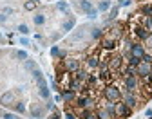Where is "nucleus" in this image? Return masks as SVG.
<instances>
[{"label": "nucleus", "mask_w": 152, "mask_h": 119, "mask_svg": "<svg viewBox=\"0 0 152 119\" xmlns=\"http://www.w3.org/2000/svg\"><path fill=\"white\" fill-rule=\"evenodd\" d=\"M103 96H105V99L107 101H120L121 99V90L116 87V85H107L105 89H103Z\"/></svg>", "instance_id": "nucleus-1"}, {"label": "nucleus", "mask_w": 152, "mask_h": 119, "mask_svg": "<svg viewBox=\"0 0 152 119\" xmlns=\"http://www.w3.org/2000/svg\"><path fill=\"white\" fill-rule=\"evenodd\" d=\"M94 99L89 96V94H80V96H76V99H74V105H76V108H92L94 107Z\"/></svg>", "instance_id": "nucleus-2"}, {"label": "nucleus", "mask_w": 152, "mask_h": 119, "mask_svg": "<svg viewBox=\"0 0 152 119\" xmlns=\"http://www.w3.org/2000/svg\"><path fill=\"white\" fill-rule=\"evenodd\" d=\"M98 78L102 79V81H107V83L112 79V70H110V67H109L107 62H100V67H98Z\"/></svg>", "instance_id": "nucleus-3"}, {"label": "nucleus", "mask_w": 152, "mask_h": 119, "mask_svg": "<svg viewBox=\"0 0 152 119\" xmlns=\"http://www.w3.org/2000/svg\"><path fill=\"white\" fill-rule=\"evenodd\" d=\"M130 115H132V108H130L129 105H125L121 99H120V101H116V117L127 119V117H130Z\"/></svg>", "instance_id": "nucleus-4"}, {"label": "nucleus", "mask_w": 152, "mask_h": 119, "mask_svg": "<svg viewBox=\"0 0 152 119\" xmlns=\"http://www.w3.org/2000/svg\"><path fill=\"white\" fill-rule=\"evenodd\" d=\"M123 85H125V90L136 92L140 89V79L138 76H123Z\"/></svg>", "instance_id": "nucleus-5"}, {"label": "nucleus", "mask_w": 152, "mask_h": 119, "mask_svg": "<svg viewBox=\"0 0 152 119\" xmlns=\"http://www.w3.org/2000/svg\"><path fill=\"white\" fill-rule=\"evenodd\" d=\"M62 67L67 72H76L80 69V60H76V58H64L62 60Z\"/></svg>", "instance_id": "nucleus-6"}, {"label": "nucleus", "mask_w": 152, "mask_h": 119, "mask_svg": "<svg viewBox=\"0 0 152 119\" xmlns=\"http://www.w3.org/2000/svg\"><path fill=\"white\" fill-rule=\"evenodd\" d=\"M147 52V49H145V45L141 44V42H132V45H130V49H129V56H136V58H143V54Z\"/></svg>", "instance_id": "nucleus-7"}, {"label": "nucleus", "mask_w": 152, "mask_h": 119, "mask_svg": "<svg viewBox=\"0 0 152 119\" xmlns=\"http://www.w3.org/2000/svg\"><path fill=\"white\" fill-rule=\"evenodd\" d=\"M121 101L125 105H129L130 108H134V107H138V96H136V92L125 90V92H121Z\"/></svg>", "instance_id": "nucleus-8"}, {"label": "nucleus", "mask_w": 152, "mask_h": 119, "mask_svg": "<svg viewBox=\"0 0 152 119\" xmlns=\"http://www.w3.org/2000/svg\"><path fill=\"white\" fill-rule=\"evenodd\" d=\"M132 34H134L136 36V40H138V42H145V38L150 34L141 24H134V25H132Z\"/></svg>", "instance_id": "nucleus-9"}, {"label": "nucleus", "mask_w": 152, "mask_h": 119, "mask_svg": "<svg viewBox=\"0 0 152 119\" xmlns=\"http://www.w3.org/2000/svg\"><path fill=\"white\" fill-rule=\"evenodd\" d=\"M116 45H118V40H114V38L109 36V34L102 36V42H100V47H102V49H105V51H114V49H116Z\"/></svg>", "instance_id": "nucleus-10"}, {"label": "nucleus", "mask_w": 152, "mask_h": 119, "mask_svg": "<svg viewBox=\"0 0 152 119\" xmlns=\"http://www.w3.org/2000/svg\"><path fill=\"white\" fill-rule=\"evenodd\" d=\"M36 83H38V94H40V97H44V99H49L51 92H49V89H47V83H45L44 76H42L40 79H36Z\"/></svg>", "instance_id": "nucleus-11"}, {"label": "nucleus", "mask_w": 152, "mask_h": 119, "mask_svg": "<svg viewBox=\"0 0 152 119\" xmlns=\"http://www.w3.org/2000/svg\"><path fill=\"white\" fill-rule=\"evenodd\" d=\"M107 34H109V36H112L114 40H118V42H120V38L123 36V24H118V22H116V24H114V25L109 29V33H107Z\"/></svg>", "instance_id": "nucleus-12"}, {"label": "nucleus", "mask_w": 152, "mask_h": 119, "mask_svg": "<svg viewBox=\"0 0 152 119\" xmlns=\"http://www.w3.org/2000/svg\"><path fill=\"white\" fill-rule=\"evenodd\" d=\"M148 72H152V65H150V63L141 62V63L136 67V74H138V78H145Z\"/></svg>", "instance_id": "nucleus-13"}, {"label": "nucleus", "mask_w": 152, "mask_h": 119, "mask_svg": "<svg viewBox=\"0 0 152 119\" xmlns=\"http://www.w3.org/2000/svg\"><path fill=\"white\" fill-rule=\"evenodd\" d=\"M121 62H123V58H121V56H110L107 63H109L110 70H120V67H121Z\"/></svg>", "instance_id": "nucleus-14"}, {"label": "nucleus", "mask_w": 152, "mask_h": 119, "mask_svg": "<svg viewBox=\"0 0 152 119\" xmlns=\"http://www.w3.org/2000/svg\"><path fill=\"white\" fill-rule=\"evenodd\" d=\"M62 99L65 103H74V99H76V92L71 90V89H62Z\"/></svg>", "instance_id": "nucleus-15"}, {"label": "nucleus", "mask_w": 152, "mask_h": 119, "mask_svg": "<svg viewBox=\"0 0 152 119\" xmlns=\"http://www.w3.org/2000/svg\"><path fill=\"white\" fill-rule=\"evenodd\" d=\"M85 63H87L89 69H98V67H100V58H98L96 54H91V56L87 58V62H85Z\"/></svg>", "instance_id": "nucleus-16"}, {"label": "nucleus", "mask_w": 152, "mask_h": 119, "mask_svg": "<svg viewBox=\"0 0 152 119\" xmlns=\"http://www.w3.org/2000/svg\"><path fill=\"white\" fill-rule=\"evenodd\" d=\"M78 7H80L85 15H87V13H91V11L94 9V6L89 2V0H78Z\"/></svg>", "instance_id": "nucleus-17"}, {"label": "nucleus", "mask_w": 152, "mask_h": 119, "mask_svg": "<svg viewBox=\"0 0 152 119\" xmlns=\"http://www.w3.org/2000/svg\"><path fill=\"white\" fill-rule=\"evenodd\" d=\"M103 108L107 110V114L114 119V117H116V103H114V101H107L105 105H103Z\"/></svg>", "instance_id": "nucleus-18"}, {"label": "nucleus", "mask_w": 152, "mask_h": 119, "mask_svg": "<svg viewBox=\"0 0 152 119\" xmlns=\"http://www.w3.org/2000/svg\"><path fill=\"white\" fill-rule=\"evenodd\" d=\"M72 76L76 78V79H80V81H87V78H89V72L85 70V69H78V70H76V72H72Z\"/></svg>", "instance_id": "nucleus-19"}, {"label": "nucleus", "mask_w": 152, "mask_h": 119, "mask_svg": "<svg viewBox=\"0 0 152 119\" xmlns=\"http://www.w3.org/2000/svg\"><path fill=\"white\" fill-rule=\"evenodd\" d=\"M0 103H2V105H11V103H13V92L2 94V97H0Z\"/></svg>", "instance_id": "nucleus-20"}, {"label": "nucleus", "mask_w": 152, "mask_h": 119, "mask_svg": "<svg viewBox=\"0 0 152 119\" xmlns=\"http://www.w3.org/2000/svg\"><path fill=\"white\" fill-rule=\"evenodd\" d=\"M51 56H53V58H62V60H64V58H65V52H62L56 45H53V49H51Z\"/></svg>", "instance_id": "nucleus-21"}, {"label": "nucleus", "mask_w": 152, "mask_h": 119, "mask_svg": "<svg viewBox=\"0 0 152 119\" xmlns=\"http://www.w3.org/2000/svg\"><path fill=\"white\" fill-rule=\"evenodd\" d=\"M31 115L33 117H42L44 115V108L42 107H33L31 108Z\"/></svg>", "instance_id": "nucleus-22"}, {"label": "nucleus", "mask_w": 152, "mask_h": 119, "mask_svg": "<svg viewBox=\"0 0 152 119\" xmlns=\"http://www.w3.org/2000/svg\"><path fill=\"white\" fill-rule=\"evenodd\" d=\"M127 62H129V65H130V67H138V65L141 63V60H140V58H136V56H129V58H127Z\"/></svg>", "instance_id": "nucleus-23"}, {"label": "nucleus", "mask_w": 152, "mask_h": 119, "mask_svg": "<svg viewBox=\"0 0 152 119\" xmlns=\"http://www.w3.org/2000/svg\"><path fill=\"white\" fill-rule=\"evenodd\" d=\"M74 24H76V22H74V18H69V20H67V22H64V25H62V29H64V31H71V29L74 27Z\"/></svg>", "instance_id": "nucleus-24"}, {"label": "nucleus", "mask_w": 152, "mask_h": 119, "mask_svg": "<svg viewBox=\"0 0 152 119\" xmlns=\"http://www.w3.org/2000/svg\"><path fill=\"white\" fill-rule=\"evenodd\" d=\"M24 69H26V70H31V72H33V70L36 69V63L33 62V60H29V58H27V60H26V63H24Z\"/></svg>", "instance_id": "nucleus-25"}, {"label": "nucleus", "mask_w": 152, "mask_h": 119, "mask_svg": "<svg viewBox=\"0 0 152 119\" xmlns=\"http://www.w3.org/2000/svg\"><path fill=\"white\" fill-rule=\"evenodd\" d=\"M109 7H110L109 0H102V2L98 4V11H109Z\"/></svg>", "instance_id": "nucleus-26"}, {"label": "nucleus", "mask_w": 152, "mask_h": 119, "mask_svg": "<svg viewBox=\"0 0 152 119\" xmlns=\"http://www.w3.org/2000/svg\"><path fill=\"white\" fill-rule=\"evenodd\" d=\"M15 110H16L18 114H24V112H26V105H24V101H16V103H15Z\"/></svg>", "instance_id": "nucleus-27"}, {"label": "nucleus", "mask_w": 152, "mask_h": 119, "mask_svg": "<svg viewBox=\"0 0 152 119\" xmlns=\"http://www.w3.org/2000/svg\"><path fill=\"white\" fill-rule=\"evenodd\" d=\"M140 11H141L145 16H152V7H150V4H147V6H141V7H140Z\"/></svg>", "instance_id": "nucleus-28"}, {"label": "nucleus", "mask_w": 152, "mask_h": 119, "mask_svg": "<svg viewBox=\"0 0 152 119\" xmlns=\"http://www.w3.org/2000/svg\"><path fill=\"white\" fill-rule=\"evenodd\" d=\"M33 22H34L36 25H42V24L45 22V16H44V15H34V18H33Z\"/></svg>", "instance_id": "nucleus-29"}, {"label": "nucleus", "mask_w": 152, "mask_h": 119, "mask_svg": "<svg viewBox=\"0 0 152 119\" xmlns=\"http://www.w3.org/2000/svg\"><path fill=\"white\" fill-rule=\"evenodd\" d=\"M116 16H118V7H112V9H110V15H109V20H107V24H110Z\"/></svg>", "instance_id": "nucleus-30"}, {"label": "nucleus", "mask_w": 152, "mask_h": 119, "mask_svg": "<svg viewBox=\"0 0 152 119\" xmlns=\"http://www.w3.org/2000/svg\"><path fill=\"white\" fill-rule=\"evenodd\" d=\"M36 6H38V2H34V0H29V2H26V4H24V7H26L27 11H33Z\"/></svg>", "instance_id": "nucleus-31"}, {"label": "nucleus", "mask_w": 152, "mask_h": 119, "mask_svg": "<svg viewBox=\"0 0 152 119\" xmlns=\"http://www.w3.org/2000/svg\"><path fill=\"white\" fill-rule=\"evenodd\" d=\"M56 7H58L60 11H64V13H67V11H69V6H67V2H56Z\"/></svg>", "instance_id": "nucleus-32"}, {"label": "nucleus", "mask_w": 152, "mask_h": 119, "mask_svg": "<svg viewBox=\"0 0 152 119\" xmlns=\"http://www.w3.org/2000/svg\"><path fill=\"white\" fill-rule=\"evenodd\" d=\"M141 81H143V85H152V72H148L145 78H141Z\"/></svg>", "instance_id": "nucleus-33"}, {"label": "nucleus", "mask_w": 152, "mask_h": 119, "mask_svg": "<svg viewBox=\"0 0 152 119\" xmlns=\"http://www.w3.org/2000/svg\"><path fill=\"white\" fill-rule=\"evenodd\" d=\"M65 119H78V117H76V114L71 108H65Z\"/></svg>", "instance_id": "nucleus-34"}, {"label": "nucleus", "mask_w": 152, "mask_h": 119, "mask_svg": "<svg viewBox=\"0 0 152 119\" xmlns=\"http://www.w3.org/2000/svg\"><path fill=\"white\" fill-rule=\"evenodd\" d=\"M15 56H16L18 60H27V52H26V51H16Z\"/></svg>", "instance_id": "nucleus-35"}, {"label": "nucleus", "mask_w": 152, "mask_h": 119, "mask_svg": "<svg viewBox=\"0 0 152 119\" xmlns=\"http://www.w3.org/2000/svg\"><path fill=\"white\" fill-rule=\"evenodd\" d=\"M18 33H22V34H27V33H29V27H27L26 24H20V25H18Z\"/></svg>", "instance_id": "nucleus-36"}, {"label": "nucleus", "mask_w": 152, "mask_h": 119, "mask_svg": "<svg viewBox=\"0 0 152 119\" xmlns=\"http://www.w3.org/2000/svg\"><path fill=\"white\" fill-rule=\"evenodd\" d=\"M102 34H103L102 29H92V38H94V40H96V38H102Z\"/></svg>", "instance_id": "nucleus-37"}, {"label": "nucleus", "mask_w": 152, "mask_h": 119, "mask_svg": "<svg viewBox=\"0 0 152 119\" xmlns=\"http://www.w3.org/2000/svg\"><path fill=\"white\" fill-rule=\"evenodd\" d=\"M33 78H34V79H40V78H42V70L38 69V67L33 70Z\"/></svg>", "instance_id": "nucleus-38"}, {"label": "nucleus", "mask_w": 152, "mask_h": 119, "mask_svg": "<svg viewBox=\"0 0 152 119\" xmlns=\"http://www.w3.org/2000/svg\"><path fill=\"white\" fill-rule=\"evenodd\" d=\"M145 44H147V47H148V49L152 51V33H150V34H148V36L145 38Z\"/></svg>", "instance_id": "nucleus-39"}, {"label": "nucleus", "mask_w": 152, "mask_h": 119, "mask_svg": "<svg viewBox=\"0 0 152 119\" xmlns=\"http://www.w3.org/2000/svg\"><path fill=\"white\" fill-rule=\"evenodd\" d=\"M87 16H89L91 20H94V18H96V16H98V9H92L91 13H87Z\"/></svg>", "instance_id": "nucleus-40"}, {"label": "nucleus", "mask_w": 152, "mask_h": 119, "mask_svg": "<svg viewBox=\"0 0 152 119\" xmlns=\"http://www.w3.org/2000/svg\"><path fill=\"white\" fill-rule=\"evenodd\" d=\"M49 119H60V115H58V112H53V114L49 115Z\"/></svg>", "instance_id": "nucleus-41"}, {"label": "nucleus", "mask_w": 152, "mask_h": 119, "mask_svg": "<svg viewBox=\"0 0 152 119\" xmlns=\"http://www.w3.org/2000/svg\"><path fill=\"white\" fill-rule=\"evenodd\" d=\"M4 15H13V9L11 7H4Z\"/></svg>", "instance_id": "nucleus-42"}, {"label": "nucleus", "mask_w": 152, "mask_h": 119, "mask_svg": "<svg viewBox=\"0 0 152 119\" xmlns=\"http://www.w3.org/2000/svg\"><path fill=\"white\" fill-rule=\"evenodd\" d=\"M0 24H6V15L0 13Z\"/></svg>", "instance_id": "nucleus-43"}, {"label": "nucleus", "mask_w": 152, "mask_h": 119, "mask_svg": "<svg viewBox=\"0 0 152 119\" xmlns=\"http://www.w3.org/2000/svg\"><path fill=\"white\" fill-rule=\"evenodd\" d=\"M130 0H120V6H129Z\"/></svg>", "instance_id": "nucleus-44"}, {"label": "nucleus", "mask_w": 152, "mask_h": 119, "mask_svg": "<svg viewBox=\"0 0 152 119\" xmlns=\"http://www.w3.org/2000/svg\"><path fill=\"white\" fill-rule=\"evenodd\" d=\"M4 119H16L13 114H4Z\"/></svg>", "instance_id": "nucleus-45"}, {"label": "nucleus", "mask_w": 152, "mask_h": 119, "mask_svg": "<svg viewBox=\"0 0 152 119\" xmlns=\"http://www.w3.org/2000/svg\"><path fill=\"white\" fill-rule=\"evenodd\" d=\"M20 44H22V45H29V40H26V38H22V40H20Z\"/></svg>", "instance_id": "nucleus-46"}, {"label": "nucleus", "mask_w": 152, "mask_h": 119, "mask_svg": "<svg viewBox=\"0 0 152 119\" xmlns=\"http://www.w3.org/2000/svg\"><path fill=\"white\" fill-rule=\"evenodd\" d=\"M145 115H147V117H152V110H147V112H145Z\"/></svg>", "instance_id": "nucleus-47"}, {"label": "nucleus", "mask_w": 152, "mask_h": 119, "mask_svg": "<svg viewBox=\"0 0 152 119\" xmlns=\"http://www.w3.org/2000/svg\"><path fill=\"white\" fill-rule=\"evenodd\" d=\"M136 2H145V0H136Z\"/></svg>", "instance_id": "nucleus-48"}, {"label": "nucleus", "mask_w": 152, "mask_h": 119, "mask_svg": "<svg viewBox=\"0 0 152 119\" xmlns=\"http://www.w3.org/2000/svg\"><path fill=\"white\" fill-rule=\"evenodd\" d=\"M0 36H2V33H0Z\"/></svg>", "instance_id": "nucleus-49"}, {"label": "nucleus", "mask_w": 152, "mask_h": 119, "mask_svg": "<svg viewBox=\"0 0 152 119\" xmlns=\"http://www.w3.org/2000/svg\"><path fill=\"white\" fill-rule=\"evenodd\" d=\"M34 2H38V0H34Z\"/></svg>", "instance_id": "nucleus-50"}, {"label": "nucleus", "mask_w": 152, "mask_h": 119, "mask_svg": "<svg viewBox=\"0 0 152 119\" xmlns=\"http://www.w3.org/2000/svg\"><path fill=\"white\" fill-rule=\"evenodd\" d=\"M150 7H152V4H150Z\"/></svg>", "instance_id": "nucleus-51"}, {"label": "nucleus", "mask_w": 152, "mask_h": 119, "mask_svg": "<svg viewBox=\"0 0 152 119\" xmlns=\"http://www.w3.org/2000/svg\"><path fill=\"white\" fill-rule=\"evenodd\" d=\"M110 119H112V117H110Z\"/></svg>", "instance_id": "nucleus-52"}]
</instances>
